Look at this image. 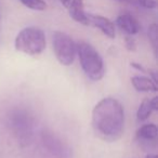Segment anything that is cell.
<instances>
[{"label": "cell", "instance_id": "6da1fadb", "mask_svg": "<svg viewBox=\"0 0 158 158\" xmlns=\"http://www.w3.org/2000/svg\"><path fill=\"white\" fill-rule=\"evenodd\" d=\"M92 127L101 139L107 142L119 140L125 128V110L118 100L105 98L92 110Z\"/></svg>", "mask_w": 158, "mask_h": 158}, {"label": "cell", "instance_id": "7a4b0ae2", "mask_svg": "<svg viewBox=\"0 0 158 158\" xmlns=\"http://www.w3.org/2000/svg\"><path fill=\"white\" fill-rule=\"evenodd\" d=\"M77 55L85 74L91 79L98 81L105 74L104 62L100 53L93 46L85 41L77 42Z\"/></svg>", "mask_w": 158, "mask_h": 158}, {"label": "cell", "instance_id": "3957f363", "mask_svg": "<svg viewBox=\"0 0 158 158\" xmlns=\"http://www.w3.org/2000/svg\"><path fill=\"white\" fill-rule=\"evenodd\" d=\"M14 47L18 51L27 55H39L47 47L46 35L39 27H25L16 35Z\"/></svg>", "mask_w": 158, "mask_h": 158}, {"label": "cell", "instance_id": "277c9868", "mask_svg": "<svg viewBox=\"0 0 158 158\" xmlns=\"http://www.w3.org/2000/svg\"><path fill=\"white\" fill-rule=\"evenodd\" d=\"M52 46L55 56L62 65L69 66L74 63L77 55V44L69 35L63 31H54Z\"/></svg>", "mask_w": 158, "mask_h": 158}, {"label": "cell", "instance_id": "5b68a950", "mask_svg": "<svg viewBox=\"0 0 158 158\" xmlns=\"http://www.w3.org/2000/svg\"><path fill=\"white\" fill-rule=\"evenodd\" d=\"M41 140L44 147L48 149L52 156L56 158H70L72 157V151L70 148L53 132L46 131L42 132Z\"/></svg>", "mask_w": 158, "mask_h": 158}, {"label": "cell", "instance_id": "8992f818", "mask_svg": "<svg viewBox=\"0 0 158 158\" xmlns=\"http://www.w3.org/2000/svg\"><path fill=\"white\" fill-rule=\"evenodd\" d=\"M11 119L12 120L10 121V123L12 129L16 132V134L21 135V138L23 136L27 138L31 133V118L26 113H23L21 110L16 112L11 116Z\"/></svg>", "mask_w": 158, "mask_h": 158}, {"label": "cell", "instance_id": "52a82bcc", "mask_svg": "<svg viewBox=\"0 0 158 158\" xmlns=\"http://www.w3.org/2000/svg\"><path fill=\"white\" fill-rule=\"evenodd\" d=\"M88 20L89 25L97 27L106 37H108L110 39H114L115 38V36H116V26L110 19L102 15H98V14L88 13Z\"/></svg>", "mask_w": 158, "mask_h": 158}, {"label": "cell", "instance_id": "ba28073f", "mask_svg": "<svg viewBox=\"0 0 158 158\" xmlns=\"http://www.w3.org/2000/svg\"><path fill=\"white\" fill-rule=\"evenodd\" d=\"M116 25L121 31L127 34L128 36H133L140 33L141 24L132 14L123 13L117 16Z\"/></svg>", "mask_w": 158, "mask_h": 158}, {"label": "cell", "instance_id": "9c48e42d", "mask_svg": "<svg viewBox=\"0 0 158 158\" xmlns=\"http://www.w3.org/2000/svg\"><path fill=\"white\" fill-rule=\"evenodd\" d=\"M68 14L75 22L82 24L85 26H89L88 13L85 11L84 0H72L67 6Z\"/></svg>", "mask_w": 158, "mask_h": 158}, {"label": "cell", "instance_id": "30bf717a", "mask_svg": "<svg viewBox=\"0 0 158 158\" xmlns=\"http://www.w3.org/2000/svg\"><path fill=\"white\" fill-rule=\"evenodd\" d=\"M131 84L134 89L140 92H156L158 90L156 82L145 76H133L131 78Z\"/></svg>", "mask_w": 158, "mask_h": 158}, {"label": "cell", "instance_id": "8fae6325", "mask_svg": "<svg viewBox=\"0 0 158 158\" xmlns=\"http://www.w3.org/2000/svg\"><path fill=\"white\" fill-rule=\"evenodd\" d=\"M158 134L157 126L155 123H146L136 131L138 139L142 141H153Z\"/></svg>", "mask_w": 158, "mask_h": 158}, {"label": "cell", "instance_id": "7c38bea8", "mask_svg": "<svg viewBox=\"0 0 158 158\" xmlns=\"http://www.w3.org/2000/svg\"><path fill=\"white\" fill-rule=\"evenodd\" d=\"M152 112H153V110L151 107L149 99H144L142 101V103L140 104V106H139L138 113H136V118H138L139 121H144L151 116Z\"/></svg>", "mask_w": 158, "mask_h": 158}, {"label": "cell", "instance_id": "4fadbf2b", "mask_svg": "<svg viewBox=\"0 0 158 158\" xmlns=\"http://www.w3.org/2000/svg\"><path fill=\"white\" fill-rule=\"evenodd\" d=\"M21 3L34 11H44L48 7L44 0H20Z\"/></svg>", "mask_w": 158, "mask_h": 158}, {"label": "cell", "instance_id": "5bb4252c", "mask_svg": "<svg viewBox=\"0 0 158 158\" xmlns=\"http://www.w3.org/2000/svg\"><path fill=\"white\" fill-rule=\"evenodd\" d=\"M149 42L153 46V49L155 51V54H157V44H158V27L156 24H151L147 31Z\"/></svg>", "mask_w": 158, "mask_h": 158}, {"label": "cell", "instance_id": "9a60e30c", "mask_svg": "<svg viewBox=\"0 0 158 158\" xmlns=\"http://www.w3.org/2000/svg\"><path fill=\"white\" fill-rule=\"evenodd\" d=\"M135 6L143 8V9L153 10L156 9V7H157V1L156 0H136Z\"/></svg>", "mask_w": 158, "mask_h": 158}, {"label": "cell", "instance_id": "2e32d148", "mask_svg": "<svg viewBox=\"0 0 158 158\" xmlns=\"http://www.w3.org/2000/svg\"><path fill=\"white\" fill-rule=\"evenodd\" d=\"M126 41V48L128 51H135L136 50V41L134 38H132V36H128L125 38Z\"/></svg>", "mask_w": 158, "mask_h": 158}, {"label": "cell", "instance_id": "e0dca14e", "mask_svg": "<svg viewBox=\"0 0 158 158\" xmlns=\"http://www.w3.org/2000/svg\"><path fill=\"white\" fill-rule=\"evenodd\" d=\"M149 102H151V107L153 110H158V98L155 97L153 98L152 100H149Z\"/></svg>", "mask_w": 158, "mask_h": 158}, {"label": "cell", "instance_id": "ac0fdd59", "mask_svg": "<svg viewBox=\"0 0 158 158\" xmlns=\"http://www.w3.org/2000/svg\"><path fill=\"white\" fill-rule=\"evenodd\" d=\"M131 66H132V67H134V68H136V69L140 70V72H142V73H146V72H147V70L145 69V68L143 67V66L141 65V64L135 63V62H132V63H131Z\"/></svg>", "mask_w": 158, "mask_h": 158}, {"label": "cell", "instance_id": "d6986e66", "mask_svg": "<svg viewBox=\"0 0 158 158\" xmlns=\"http://www.w3.org/2000/svg\"><path fill=\"white\" fill-rule=\"evenodd\" d=\"M147 74H149L152 76V80H153L154 82H156V84H157V75H156V72L155 70H153V69H148L147 70Z\"/></svg>", "mask_w": 158, "mask_h": 158}, {"label": "cell", "instance_id": "ffe728a7", "mask_svg": "<svg viewBox=\"0 0 158 158\" xmlns=\"http://www.w3.org/2000/svg\"><path fill=\"white\" fill-rule=\"evenodd\" d=\"M116 1H119V2H127V3H130V5H134V6H135V1H136V0H116Z\"/></svg>", "mask_w": 158, "mask_h": 158}, {"label": "cell", "instance_id": "44dd1931", "mask_svg": "<svg viewBox=\"0 0 158 158\" xmlns=\"http://www.w3.org/2000/svg\"><path fill=\"white\" fill-rule=\"evenodd\" d=\"M70 1H72V0H60V2H61L65 8H67V6L69 5Z\"/></svg>", "mask_w": 158, "mask_h": 158}, {"label": "cell", "instance_id": "7402d4cb", "mask_svg": "<svg viewBox=\"0 0 158 158\" xmlns=\"http://www.w3.org/2000/svg\"><path fill=\"white\" fill-rule=\"evenodd\" d=\"M146 158H158V156L155 155V154H147Z\"/></svg>", "mask_w": 158, "mask_h": 158}]
</instances>
